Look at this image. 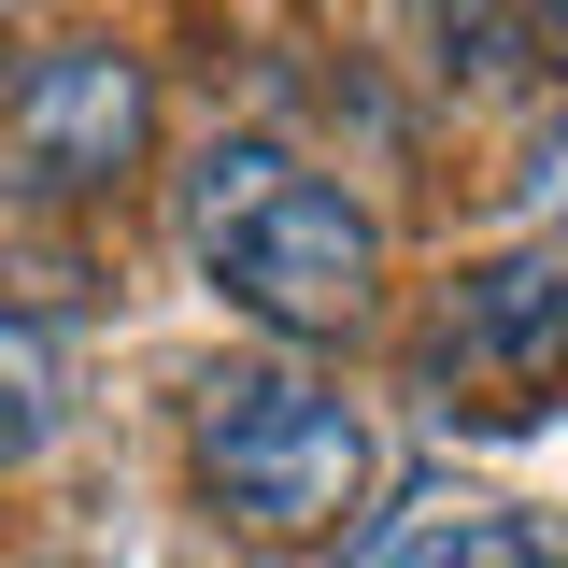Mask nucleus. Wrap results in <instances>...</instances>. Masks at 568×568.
<instances>
[{
    "instance_id": "obj_1",
    "label": "nucleus",
    "mask_w": 568,
    "mask_h": 568,
    "mask_svg": "<svg viewBox=\"0 0 568 568\" xmlns=\"http://www.w3.org/2000/svg\"><path fill=\"white\" fill-rule=\"evenodd\" d=\"M185 256L271 342H355L384 313V213L298 171L284 142H200L185 156Z\"/></svg>"
},
{
    "instance_id": "obj_2",
    "label": "nucleus",
    "mask_w": 568,
    "mask_h": 568,
    "mask_svg": "<svg viewBox=\"0 0 568 568\" xmlns=\"http://www.w3.org/2000/svg\"><path fill=\"white\" fill-rule=\"evenodd\" d=\"M185 455H200V497L242 540H342L355 511H369V469H384L369 455V413H355L327 369H298V355L213 369Z\"/></svg>"
},
{
    "instance_id": "obj_3",
    "label": "nucleus",
    "mask_w": 568,
    "mask_h": 568,
    "mask_svg": "<svg viewBox=\"0 0 568 568\" xmlns=\"http://www.w3.org/2000/svg\"><path fill=\"white\" fill-rule=\"evenodd\" d=\"M156 142V85L129 43H58L0 100V213H100Z\"/></svg>"
},
{
    "instance_id": "obj_4",
    "label": "nucleus",
    "mask_w": 568,
    "mask_h": 568,
    "mask_svg": "<svg viewBox=\"0 0 568 568\" xmlns=\"http://www.w3.org/2000/svg\"><path fill=\"white\" fill-rule=\"evenodd\" d=\"M568 369V256H484V271L440 284L426 313V384L469 398V413H526L540 384Z\"/></svg>"
},
{
    "instance_id": "obj_5",
    "label": "nucleus",
    "mask_w": 568,
    "mask_h": 568,
    "mask_svg": "<svg viewBox=\"0 0 568 568\" xmlns=\"http://www.w3.org/2000/svg\"><path fill=\"white\" fill-rule=\"evenodd\" d=\"M369 568H555V555H540V526L497 511V497H413V511L369 540Z\"/></svg>"
},
{
    "instance_id": "obj_6",
    "label": "nucleus",
    "mask_w": 568,
    "mask_h": 568,
    "mask_svg": "<svg viewBox=\"0 0 568 568\" xmlns=\"http://www.w3.org/2000/svg\"><path fill=\"white\" fill-rule=\"evenodd\" d=\"M58 440V342L29 313H0V469H29Z\"/></svg>"
},
{
    "instance_id": "obj_7",
    "label": "nucleus",
    "mask_w": 568,
    "mask_h": 568,
    "mask_svg": "<svg viewBox=\"0 0 568 568\" xmlns=\"http://www.w3.org/2000/svg\"><path fill=\"white\" fill-rule=\"evenodd\" d=\"M526 242H540V256H568V114L526 142Z\"/></svg>"
}]
</instances>
